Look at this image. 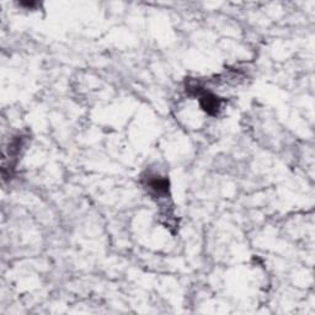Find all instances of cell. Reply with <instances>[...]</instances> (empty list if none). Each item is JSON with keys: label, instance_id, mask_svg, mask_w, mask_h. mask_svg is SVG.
<instances>
[{"label": "cell", "instance_id": "6da1fadb", "mask_svg": "<svg viewBox=\"0 0 315 315\" xmlns=\"http://www.w3.org/2000/svg\"><path fill=\"white\" fill-rule=\"evenodd\" d=\"M148 188L152 191H154V193L159 194V196L160 194H166L169 191V181L166 179L154 176V178L148 180Z\"/></svg>", "mask_w": 315, "mask_h": 315}]
</instances>
